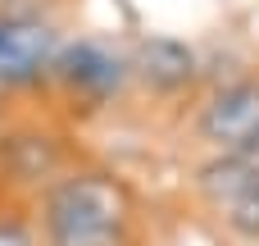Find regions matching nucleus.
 <instances>
[{
	"instance_id": "f257e3e1",
	"label": "nucleus",
	"mask_w": 259,
	"mask_h": 246,
	"mask_svg": "<svg viewBox=\"0 0 259 246\" xmlns=\"http://www.w3.org/2000/svg\"><path fill=\"white\" fill-rule=\"evenodd\" d=\"M46 228L55 246H123L127 192L105 173L64 178L46 201Z\"/></svg>"
},
{
	"instance_id": "f03ea898",
	"label": "nucleus",
	"mask_w": 259,
	"mask_h": 246,
	"mask_svg": "<svg viewBox=\"0 0 259 246\" xmlns=\"http://www.w3.org/2000/svg\"><path fill=\"white\" fill-rule=\"evenodd\" d=\"M200 132L219 151L259 146V82H237V87L219 91L200 114Z\"/></svg>"
},
{
	"instance_id": "7ed1b4c3",
	"label": "nucleus",
	"mask_w": 259,
	"mask_h": 246,
	"mask_svg": "<svg viewBox=\"0 0 259 246\" xmlns=\"http://www.w3.org/2000/svg\"><path fill=\"white\" fill-rule=\"evenodd\" d=\"M50 50H55L50 27L18 23V18H5L0 23V78L5 82H32L46 68Z\"/></svg>"
},
{
	"instance_id": "20e7f679",
	"label": "nucleus",
	"mask_w": 259,
	"mask_h": 246,
	"mask_svg": "<svg viewBox=\"0 0 259 246\" xmlns=\"http://www.w3.org/2000/svg\"><path fill=\"white\" fill-rule=\"evenodd\" d=\"M200 192L214 201V205H237L246 201L250 192H259V146L246 151H223L214 164L200 169Z\"/></svg>"
},
{
	"instance_id": "39448f33",
	"label": "nucleus",
	"mask_w": 259,
	"mask_h": 246,
	"mask_svg": "<svg viewBox=\"0 0 259 246\" xmlns=\"http://www.w3.org/2000/svg\"><path fill=\"white\" fill-rule=\"evenodd\" d=\"M59 78H64L68 87H77V91L105 96V91H114V87H118L123 68H118V59H114V55H105L100 46L77 41V46H68V50L59 55Z\"/></svg>"
},
{
	"instance_id": "423d86ee",
	"label": "nucleus",
	"mask_w": 259,
	"mask_h": 246,
	"mask_svg": "<svg viewBox=\"0 0 259 246\" xmlns=\"http://www.w3.org/2000/svg\"><path fill=\"white\" fill-rule=\"evenodd\" d=\"M137 68H141V78H146L150 87H164V91H173V87H182V82L191 78L196 59H191V50H187L182 41L155 37V41H146V46L137 50Z\"/></svg>"
},
{
	"instance_id": "0eeeda50",
	"label": "nucleus",
	"mask_w": 259,
	"mask_h": 246,
	"mask_svg": "<svg viewBox=\"0 0 259 246\" xmlns=\"http://www.w3.org/2000/svg\"><path fill=\"white\" fill-rule=\"evenodd\" d=\"M228 224L241 233V237H259V192H250L246 201H237L228 210Z\"/></svg>"
},
{
	"instance_id": "6e6552de",
	"label": "nucleus",
	"mask_w": 259,
	"mask_h": 246,
	"mask_svg": "<svg viewBox=\"0 0 259 246\" xmlns=\"http://www.w3.org/2000/svg\"><path fill=\"white\" fill-rule=\"evenodd\" d=\"M0 246H32V237L18 224H0Z\"/></svg>"
}]
</instances>
